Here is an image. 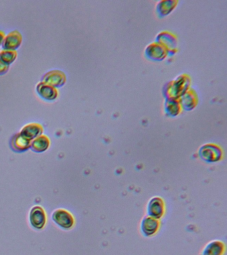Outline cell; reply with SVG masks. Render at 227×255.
Here are the masks:
<instances>
[{"instance_id":"obj_1","label":"cell","mask_w":227,"mask_h":255,"mask_svg":"<svg viewBox=\"0 0 227 255\" xmlns=\"http://www.w3.org/2000/svg\"><path fill=\"white\" fill-rule=\"evenodd\" d=\"M199 155L203 160L207 162H216L222 159L223 151L218 145L209 143L201 147L199 150Z\"/></svg>"},{"instance_id":"obj_2","label":"cell","mask_w":227,"mask_h":255,"mask_svg":"<svg viewBox=\"0 0 227 255\" xmlns=\"http://www.w3.org/2000/svg\"><path fill=\"white\" fill-rule=\"evenodd\" d=\"M66 75L64 72L60 70H52L47 72L43 76L42 82L52 86V87L57 88L61 87L66 83Z\"/></svg>"},{"instance_id":"obj_3","label":"cell","mask_w":227,"mask_h":255,"mask_svg":"<svg viewBox=\"0 0 227 255\" xmlns=\"http://www.w3.org/2000/svg\"><path fill=\"white\" fill-rule=\"evenodd\" d=\"M148 216L159 219L165 213V203L159 197H154L149 201L147 205Z\"/></svg>"},{"instance_id":"obj_4","label":"cell","mask_w":227,"mask_h":255,"mask_svg":"<svg viewBox=\"0 0 227 255\" xmlns=\"http://www.w3.org/2000/svg\"><path fill=\"white\" fill-rule=\"evenodd\" d=\"M22 40V35H21L20 32L14 30V31L9 32L5 36L1 45H2L3 49L4 50L15 51L21 45Z\"/></svg>"},{"instance_id":"obj_5","label":"cell","mask_w":227,"mask_h":255,"mask_svg":"<svg viewBox=\"0 0 227 255\" xmlns=\"http://www.w3.org/2000/svg\"><path fill=\"white\" fill-rule=\"evenodd\" d=\"M52 217L55 223L63 229H70L74 223V219L71 213L63 209L55 211Z\"/></svg>"},{"instance_id":"obj_6","label":"cell","mask_w":227,"mask_h":255,"mask_svg":"<svg viewBox=\"0 0 227 255\" xmlns=\"http://www.w3.org/2000/svg\"><path fill=\"white\" fill-rule=\"evenodd\" d=\"M160 222L159 219L151 217H145L141 221V232L146 237H151L156 234L158 232Z\"/></svg>"},{"instance_id":"obj_7","label":"cell","mask_w":227,"mask_h":255,"mask_svg":"<svg viewBox=\"0 0 227 255\" xmlns=\"http://www.w3.org/2000/svg\"><path fill=\"white\" fill-rule=\"evenodd\" d=\"M36 91L39 95L46 101H54L58 97L59 95L58 90L57 89V88L47 85L42 81L37 84Z\"/></svg>"},{"instance_id":"obj_8","label":"cell","mask_w":227,"mask_h":255,"mask_svg":"<svg viewBox=\"0 0 227 255\" xmlns=\"http://www.w3.org/2000/svg\"><path fill=\"white\" fill-rule=\"evenodd\" d=\"M43 131L42 126L38 123H30L23 128L20 134L31 141L42 134Z\"/></svg>"},{"instance_id":"obj_9","label":"cell","mask_w":227,"mask_h":255,"mask_svg":"<svg viewBox=\"0 0 227 255\" xmlns=\"http://www.w3.org/2000/svg\"><path fill=\"white\" fill-rule=\"evenodd\" d=\"M30 222L35 228L40 229L43 228L45 223V214L43 209L40 207H35L31 209Z\"/></svg>"},{"instance_id":"obj_10","label":"cell","mask_w":227,"mask_h":255,"mask_svg":"<svg viewBox=\"0 0 227 255\" xmlns=\"http://www.w3.org/2000/svg\"><path fill=\"white\" fill-rule=\"evenodd\" d=\"M225 251V243L221 241H213L203 249L202 255H223Z\"/></svg>"},{"instance_id":"obj_11","label":"cell","mask_w":227,"mask_h":255,"mask_svg":"<svg viewBox=\"0 0 227 255\" xmlns=\"http://www.w3.org/2000/svg\"><path fill=\"white\" fill-rule=\"evenodd\" d=\"M11 145L13 150L23 151L26 150L31 146V142L30 140L25 138L19 133L15 134L11 139Z\"/></svg>"},{"instance_id":"obj_12","label":"cell","mask_w":227,"mask_h":255,"mask_svg":"<svg viewBox=\"0 0 227 255\" xmlns=\"http://www.w3.org/2000/svg\"><path fill=\"white\" fill-rule=\"evenodd\" d=\"M50 145V141L49 137L45 135H39L33 139L32 143H31V147L32 150L36 152H43L48 148Z\"/></svg>"},{"instance_id":"obj_13","label":"cell","mask_w":227,"mask_h":255,"mask_svg":"<svg viewBox=\"0 0 227 255\" xmlns=\"http://www.w3.org/2000/svg\"><path fill=\"white\" fill-rule=\"evenodd\" d=\"M17 57L16 51H11V50H2L0 51V61L2 62L5 65H11L14 62Z\"/></svg>"},{"instance_id":"obj_14","label":"cell","mask_w":227,"mask_h":255,"mask_svg":"<svg viewBox=\"0 0 227 255\" xmlns=\"http://www.w3.org/2000/svg\"><path fill=\"white\" fill-rule=\"evenodd\" d=\"M9 68V65H5L2 62L0 61V75H3L6 73L8 71Z\"/></svg>"},{"instance_id":"obj_15","label":"cell","mask_w":227,"mask_h":255,"mask_svg":"<svg viewBox=\"0 0 227 255\" xmlns=\"http://www.w3.org/2000/svg\"><path fill=\"white\" fill-rule=\"evenodd\" d=\"M5 37V34L3 31L0 30V46L2 45L3 39Z\"/></svg>"},{"instance_id":"obj_16","label":"cell","mask_w":227,"mask_h":255,"mask_svg":"<svg viewBox=\"0 0 227 255\" xmlns=\"http://www.w3.org/2000/svg\"><path fill=\"white\" fill-rule=\"evenodd\" d=\"M186 99H187V98H186ZM195 98H193L192 96H191V100H195ZM189 101H190V99H187V101L186 102Z\"/></svg>"}]
</instances>
